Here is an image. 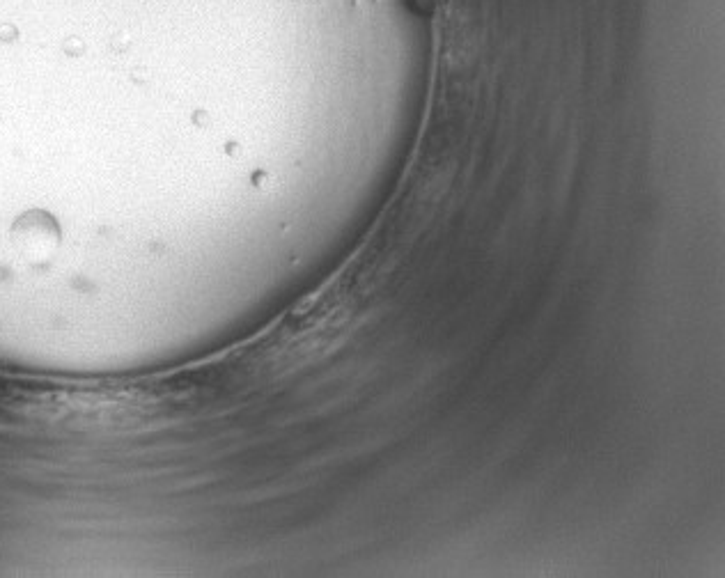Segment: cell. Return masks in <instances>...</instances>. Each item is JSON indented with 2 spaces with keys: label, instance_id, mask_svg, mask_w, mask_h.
I'll return each mask as SVG.
<instances>
[{
  "label": "cell",
  "instance_id": "obj_1",
  "mask_svg": "<svg viewBox=\"0 0 725 578\" xmlns=\"http://www.w3.org/2000/svg\"><path fill=\"white\" fill-rule=\"evenodd\" d=\"M17 244L21 248V253L30 257V260H44V257H49L53 253V248H56L58 232L51 223L26 221L21 225Z\"/></svg>",
  "mask_w": 725,
  "mask_h": 578
}]
</instances>
